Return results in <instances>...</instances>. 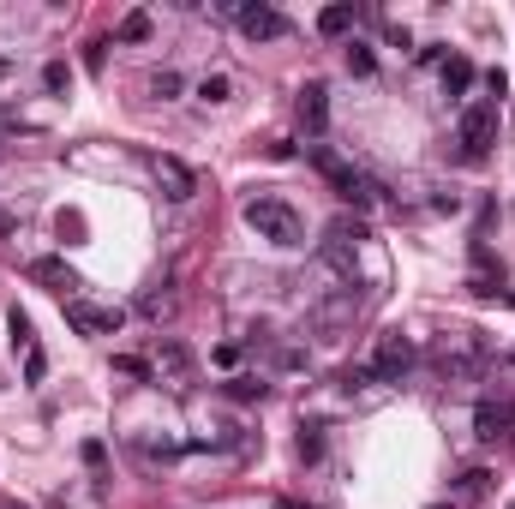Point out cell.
Segmentation results:
<instances>
[{
	"label": "cell",
	"mask_w": 515,
	"mask_h": 509,
	"mask_svg": "<svg viewBox=\"0 0 515 509\" xmlns=\"http://www.w3.org/2000/svg\"><path fill=\"white\" fill-rule=\"evenodd\" d=\"M42 84H48V90H66V66H60V60H48V66H42Z\"/></svg>",
	"instance_id": "484cf974"
},
{
	"label": "cell",
	"mask_w": 515,
	"mask_h": 509,
	"mask_svg": "<svg viewBox=\"0 0 515 509\" xmlns=\"http://www.w3.org/2000/svg\"><path fill=\"white\" fill-rule=\"evenodd\" d=\"M444 90H450V96H468V90H474V60H468V54H450V60H444Z\"/></svg>",
	"instance_id": "7c38bea8"
},
{
	"label": "cell",
	"mask_w": 515,
	"mask_h": 509,
	"mask_svg": "<svg viewBox=\"0 0 515 509\" xmlns=\"http://www.w3.org/2000/svg\"><path fill=\"white\" fill-rule=\"evenodd\" d=\"M240 30H246L252 42H276V36H288V18H282L276 6H258V0H240Z\"/></svg>",
	"instance_id": "ba28073f"
},
{
	"label": "cell",
	"mask_w": 515,
	"mask_h": 509,
	"mask_svg": "<svg viewBox=\"0 0 515 509\" xmlns=\"http://www.w3.org/2000/svg\"><path fill=\"white\" fill-rule=\"evenodd\" d=\"M120 36H126V42H144V36H150V12H126Z\"/></svg>",
	"instance_id": "ffe728a7"
},
{
	"label": "cell",
	"mask_w": 515,
	"mask_h": 509,
	"mask_svg": "<svg viewBox=\"0 0 515 509\" xmlns=\"http://www.w3.org/2000/svg\"><path fill=\"white\" fill-rule=\"evenodd\" d=\"M474 432H480L486 444L515 438V402H504V396H486V402L474 408Z\"/></svg>",
	"instance_id": "52a82bcc"
},
{
	"label": "cell",
	"mask_w": 515,
	"mask_h": 509,
	"mask_svg": "<svg viewBox=\"0 0 515 509\" xmlns=\"http://www.w3.org/2000/svg\"><path fill=\"white\" fill-rule=\"evenodd\" d=\"M270 509H306V504H294V498H276V504H270Z\"/></svg>",
	"instance_id": "f1b7e54d"
},
{
	"label": "cell",
	"mask_w": 515,
	"mask_h": 509,
	"mask_svg": "<svg viewBox=\"0 0 515 509\" xmlns=\"http://www.w3.org/2000/svg\"><path fill=\"white\" fill-rule=\"evenodd\" d=\"M150 96H162V102H168V96H180V72H168V66H162V72L150 78Z\"/></svg>",
	"instance_id": "44dd1931"
},
{
	"label": "cell",
	"mask_w": 515,
	"mask_h": 509,
	"mask_svg": "<svg viewBox=\"0 0 515 509\" xmlns=\"http://www.w3.org/2000/svg\"><path fill=\"white\" fill-rule=\"evenodd\" d=\"M66 324L78 336H114L120 330V306H90V300H66Z\"/></svg>",
	"instance_id": "8992f818"
},
{
	"label": "cell",
	"mask_w": 515,
	"mask_h": 509,
	"mask_svg": "<svg viewBox=\"0 0 515 509\" xmlns=\"http://www.w3.org/2000/svg\"><path fill=\"white\" fill-rule=\"evenodd\" d=\"M138 312H144V318H168V312H174V294H144Z\"/></svg>",
	"instance_id": "7402d4cb"
},
{
	"label": "cell",
	"mask_w": 515,
	"mask_h": 509,
	"mask_svg": "<svg viewBox=\"0 0 515 509\" xmlns=\"http://www.w3.org/2000/svg\"><path fill=\"white\" fill-rule=\"evenodd\" d=\"M330 240H348V246H360V240H366V222H360V216H336V222H330Z\"/></svg>",
	"instance_id": "d6986e66"
},
{
	"label": "cell",
	"mask_w": 515,
	"mask_h": 509,
	"mask_svg": "<svg viewBox=\"0 0 515 509\" xmlns=\"http://www.w3.org/2000/svg\"><path fill=\"white\" fill-rule=\"evenodd\" d=\"M414 360H420V354H414V342H408L402 330H390V336L378 342V360H372V378H378V384H402V378L414 372Z\"/></svg>",
	"instance_id": "277c9868"
},
{
	"label": "cell",
	"mask_w": 515,
	"mask_h": 509,
	"mask_svg": "<svg viewBox=\"0 0 515 509\" xmlns=\"http://www.w3.org/2000/svg\"><path fill=\"white\" fill-rule=\"evenodd\" d=\"M300 126H306V138H324V126H330V90L318 78L300 90Z\"/></svg>",
	"instance_id": "9c48e42d"
},
{
	"label": "cell",
	"mask_w": 515,
	"mask_h": 509,
	"mask_svg": "<svg viewBox=\"0 0 515 509\" xmlns=\"http://www.w3.org/2000/svg\"><path fill=\"white\" fill-rule=\"evenodd\" d=\"M354 18H360V12L336 0V6H324V12H318V36H348V30H354Z\"/></svg>",
	"instance_id": "4fadbf2b"
},
{
	"label": "cell",
	"mask_w": 515,
	"mask_h": 509,
	"mask_svg": "<svg viewBox=\"0 0 515 509\" xmlns=\"http://www.w3.org/2000/svg\"><path fill=\"white\" fill-rule=\"evenodd\" d=\"M510 509H515V504H510Z\"/></svg>",
	"instance_id": "d6a6232c"
},
{
	"label": "cell",
	"mask_w": 515,
	"mask_h": 509,
	"mask_svg": "<svg viewBox=\"0 0 515 509\" xmlns=\"http://www.w3.org/2000/svg\"><path fill=\"white\" fill-rule=\"evenodd\" d=\"M510 360H515V354H510Z\"/></svg>",
	"instance_id": "1f68e13d"
},
{
	"label": "cell",
	"mask_w": 515,
	"mask_h": 509,
	"mask_svg": "<svg viewBox=\"0 0 515 509\" xmlns=\"http://www.w3.org/2000/svg\"><path fill=\"white\" fill-rule=\"evenodd\" d=\"M30 282L48 288V294H66V300H72V288H78V276L66 270V258H36V264H30Z\"/></svg>",
	"instance_id": "30bf717a"
},
{
	"label": "cell",
	"mask_w": 515,
	"mask_h": 509,
	"mask_svg": "<svg viewBox=\"0 0 515 509\" xmlns=\"http://www.w3.org/2000/svg\"><path fill=\"white\" fill-rule=\"evenodd\" d=\"M486 480H492L486 468H468V474H462V498H480V492H486Z\"/></svg>",
	"instance_id": "d4e9b609"
},
{
	"label": "cell",
	"mask_w": 515,
	"mask_h": 509,
	"mask_svg": "<svg viewBox=\"0 0 515 509\" xmlns=\"http://www.w3.org/2000/svg\"><path fill=\"white\" fill-rule=\"evenodd\" d=\"M6 66H12V60H6V54H0V78H6Z\"/></svg>",
	"instance_id": "f546056e"
},
{
	"label": "cell",
	"mask_w": 515,
	"mask_h": 509,
	"mask_svg": "<svg viewBox=\"0 0 515 509\" xmlns=\"http://www.w3.org/2000/svg\"><path fill=\"white\" fill-rule=\"evenodd\" d=\"M198 96H204V102H228V96H234V78H228V72H210V78L198 84Z\"/></svg>",
	"instance_id": "ac0fdd59"
},
{
	"label": "cell",
	"mask_w": 515,
	"mask_h": 509,
	"mask_svg": "<svg viewBox=\"0 0 515 509\" xmlns=\"http://www.w3.org/2000/svg\"><path fill=\"white\" fill-rule=\"evenodd\" d=\"M312 162H318V174H324V180H330V186L348 198V186H354V168H348V162H342L330 144H312Z\"/></svg>",
	"instance_id": "8fae6325"
},
{
	"label": "cell",
	"mask_w": 515,
	"mask_h": 509,
	"mask_svg": "<svg viewBox=\"0 0 515 509\" xmlns=\"http://www.w3.org/2000/svg\"><path fill=\"white\" fill-rule=\"evenodd\" d=\"M384 198V186L372 180V174H354V186H348V204H360V210H372Z\"/></svg>",
	"instance_id": "2e32d148"
},
{
	"label": "cell",
	"mask_w": 515,
	"mask_h": 509,
	"mask_svg": "<svg viewBox=\"0 0 515 509\" xmlns=\"http://www.w3.org/2000/svg\"><path fill=\"white\" fill-rule=\"evenodd\" d=\"M156 372H168L174 384H186V378H192V354H186L180 342H162V360H156Z\"/></svg>",
	"instance_id": "5bb4252c"
},
{
	"label": "cell",
	"mask_w": 515,
	"mask_h": 509,
	"mask_svg": "<svg viewBox=\"0 0 515 509\" xmlns=\"http://www.w3.org/2000/svg\"><path fill=\"white\" fill-rule=\"evenodd\" d=\"M6 336H12V348H18V354H24V360H30V354H36V336H30V318H24V312H18V306H12V312H6Z\"/></svg>",
	"instance_id": "9a60e30c"
},
{
	"label": "cell",
	"mask_w": 515,
	"mask_h": 509,
	"mask_svg": "<svg viewBox=\"0 0 515 509\" xmlns=\"http://www.w3.org/2000/svg\"><path fill=\"white\" fill-rule=\"evenodd\" d=\"M114 366H120L126 378H156V366H150V360H138V354H120Z\"/></svg>",
	"instance_id": "cb8c5ba5"
},
{
	"label": "cell",
	"mask_w": 515,
	"mask_h": 509,
	"mask_svg": "<svg viewBox=\"0 0 515 509\" xmlns=\"http://www.w3.org/2000/svg\"><path fill=\"white\" fill-rule=\"evenodd\" d=\"M348 72H354V78H372V72H378V54H372L366 42H348Z\"/></svg>",
	"instance_id": "e0dca14e"
},
{
	"label": "cell",
	"mask_w": 515,
	"mask_h": 509,
	"mask_svg": "<svg viewBox=\"0 0 515 509\" xmlns=\"http://www.w3.org/2000/svg\"><path fill=\"white\" fill-rule=\"evenodd\" d=\"M42 372H48V360H42V348H36V354L24 360V378H30V384H42Z\"/></svg>",
	"instance_id": "83f0119b"
},
{
	"label": "cell",
	"mask_w": 515,
	"mask_h": 509,
	"mask_svg": "<svg viewBox=\"0 0 515 509\" xmlns=\"http://www.w3.org/2000/svg\"><path fill=\"white\" fill-rule=\"evenodd\" d=\"M228 396H234V402H258L264 384H258V378H228Z\"/></svg>",
	"instance_id": "603a6c76"
},
{
	"label": "cell",
	"mask_w": 515,
	"mask_h": 509,
	"mask_svg": "<svg viewBox=\"0 0 515 509\" xmlns=\"http://www.w3.org/2000/svg\"><path fill=\"white\" fill-rule=\"evenodd\" d=\"M300 456L318 462V456H324V438H318V432H300Z\"/></svg>",
	"instance_id": "4316f807"
},
{
	"label": "cell",
	"mask_w": 515,
	"mask_h": 509,
	"mask_svg": "<svg viewBox=\"0 0 515 509\" xmlns=\"http://www.w3.org/2000/svg\"><path fill=\"white\" fill-rule=\"evenodd\" d=\"M246 228H252L258 240H270V246H300V240H306V222H300V210H294L288 198H276V192H258V198H246Z\"/></svg>",
	"instance_id": "6da1fadb"
},
{
	"label": "cell",
	"mask_w": 515,
	"mask_h": 509,
	"mask_svg": "<svg viewBox=\"0 0 515 509\" xmlns=\"http://www.w3.org/2000/svg\"><path fill=\"white\" fill-rule=\"evenodd\" d=\"M486 354H492V348H486L480 330H456V336L438 342V366H444L450 378H474V372L486 366Z\"/></svg>",
	"instance_id": "3957f363"
},
{
	"label": "cell",
	"mask_w": 515,
	"mask_h": 509,
	"mask_svg": "<svg viewBox=\"0 0 515 509\" xmlns=\"http://www.w3.org/2000/svg\"><path fill=\"white\" fill-rule=\"evenodd\" d=\"M150 174H156V186H162V198H168V204L198 198V174H192L180 156H150Z\"/></svg>",
	"instance_id": "5b68a950"
},
{
	"label": "cell",
	"mask_w": 515,
	"mask_h": 509,
	"mask_svg": "<svg viewBox=\"0 0 515 509\" xmlns=\"http://www.w3.org/2000/svg\"><path fill=\"white\" fill-rule=\"evenodd\" d=\"M456 144H462L468 162H486V156H492V144H498V102H492V96H480V102L462 108V120H456Z\"/></svg>",
	"instance_id": "7a4b0ae2"
},
{
	"label": "cell",
	"mask_w": 515,
	"mask_h": 509,
	"mask_svg": "<svg viewBox=\"0 0 515 509\" xmlns=\"http://www.w3.org/2000/svg\"><path fill=\"white\" fill-rule=\"evenodd\" d=\"M432 509H444V504H432Z\"/></svg>",
	"instance_id": "4dcf8cb0"
}]
</instances>
